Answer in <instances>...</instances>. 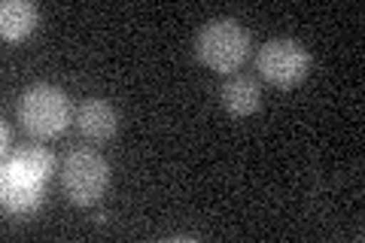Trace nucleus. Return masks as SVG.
Returning a JSON list of instances; mask_svg holds the SVG:
<instances>
[{
	"mask_svg": "<svg viewBox=\"0 0 365 243\" xmlns=\"http://www.w3.org/2000/svg\"><path fill=\"white\" fill-rule=\"evenodd\" d=\"M220 100H222V110L228 115H237V119H244V115H253L259 107H262V91L253 79L247 76H228L222 88H220Z\"/></svg>",
	"mask_w": 365,
	"mask_h": 243,
	"instance_id": "0eeeda50",
	"label": "nucleus"
},
{
	"mask_svg": "<svg viewBox=\"0 0 365 243\" xmlns=\"http://www.w3.org/2000/svg\"><path fill=\"white\" fill-rule=\"evenodd\" d=\"M6 165H13V170L21 173V177L43 182L55 170V158L43 146H21L13 152V161H6Z\"/></svg>",
	"mask_w": 365,
	"mask_h": 243,
	"instance_id": "1a4fd4ad",
	"label": "nucleus"
},
{
	"mask_svg": "<svg viewBox=\"0 0 365 243\" xmlns=\"http://www.w3.org/2000/svg\"><path fill=\"white\" fill-rule=\"evenodd\" d=\"M256 71L271 86H280V88L299 86L307 76V71H311V52L304 49V43L292 37H274L259 49Z\"/></svg>",
	"mask_w": 365,
	"mask_h": 243,
	"instance_id": "20e7f679",
	"label": "nucleus"
},
{
	"mask_svg": "<svg viewBox=\"0 0 365 243\" xmlns=\"http://www.w3.org/2000/svg\"><path fill=\"white\" fill-rule=\"evenodd\" d=\"M40 25V9L28 0H6L0 6V33L6 43H19Z\"/></svg>",
	"mask_w": 365,
	"mask_h": 243,
	"instance_id": "6e6552de",
	"label": "nucleus"
},
{
	"mask_svg": "<svg viewBox=\"0 0 365 243\" xmlns=\"http://www.w3.org/2000/svg\"><path fill=\"white\" fill-rule=\"evenodd\" d=\"M110 186V165L95 149H73L61 165V189L76 207H91Z\"/></svg>",
	"mask_w": 365,
	"mask_h": 243,
	"instance_id": "7ed1b4c3",
	"label": "nucleus"
},
{
	"mask_svg": "<svg viewBox=\"0 0 365 243\" xmlns=\"http://www.w3.org/2000/svg\"><path fill=\"white\" fill-rule=\"evenodd\" d=\"M76 128H79V134H83L86 140L104 143V140H110V137L116 134L119 115L107 100L88 98V100H83V107L76 110Z\"/></svg>",
	"mask_w": 365,
	"mask_h": 243,
	"instance_id": "39448f33",
	"label": "nucleus"
},
{
	"mask_svg": "<svg viewBox=\"0 0 365 243\" xmlns=\"http://www.w3.org/2000/svg\"><path fill=\"white\" fill-rule=\"evenodd\" d=\"M4 204L13 213H31L43 204V189L37 180H28L13 170V165H4Z\"/></svg>",
	"mask_w": 365,
	"mask_h": 243,
	"instance_id": "423d86ee",
	"label": "nucleus"
},
{
	"mask_svg": "<svg viewBox=\"0 0 365 243\" xmlns=\"http://www.w3.org/2000/svg\"><path fill=\"white\" fill-rule=\"evenodd\" d=\"M19 122L37 140H52L71 125V98L49 83L31 86L19 98Z\"/></svg>",
	"mask_w": 365,
	"mask_h": 243,
	"instance_id": "f257e3e1",
	"label": "nucleus"
},
{
	"mask_svg": "<svg viewBox=\"0 0 365 243\" xmlns=\"http://www.w3.org/2000/svg\"><path fill=\"white\" fill-rule=\"evenodd\" d=\"M195 55L213 73H235L250 55V33L235 19H213L198 31Z\"/></svg>",
	"mask_w": 365,
	"mask_h": 243,
	"instance_id": "f03ea898",
	"label": "nucleus"
}]
</instances>
